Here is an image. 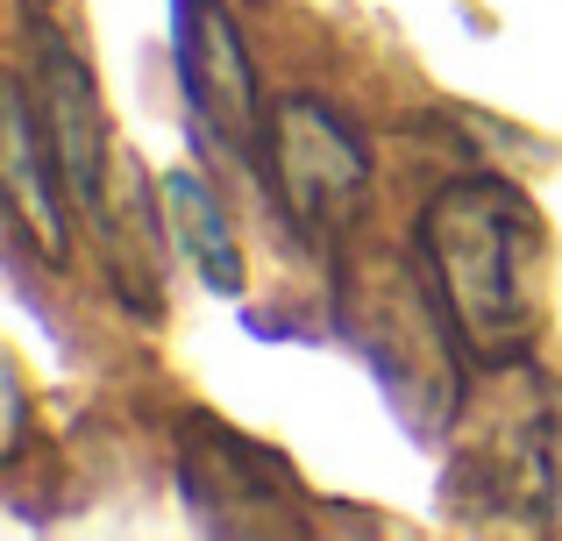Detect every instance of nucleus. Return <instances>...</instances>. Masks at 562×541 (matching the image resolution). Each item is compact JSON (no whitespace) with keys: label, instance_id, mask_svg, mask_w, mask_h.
I'll return each instance as SVG.
<instances>
[{"label":"nucleus","instance_id":"nucleus-4","mask_svg":"<svg viewBox=\"0 0 562 541\" xmlns=\"http://www.w3.org/2000/svg\"><path fill=\"white\" fill-rule=\"evenodd\" d=\"M257 171L292 236L321 257H342V243L357 236L363 207H371V143L357 136V122L314 93L271 100Z\"/></svg>","mask_w":562,"mask_h":541},{"label":"nucleus","instance_id":"nucleus-1","mask_svg":"<svg viewBox=\"0 0 562 541\" xmlns=\"http://www.w3.org/2000/svg\"><path fill=\"white\" fill-rule=\"evenodd\" d=\"M413 250H420L441 306L456 320V342L470 349L477 371L520 363L535 349L549 236H541L535 200L513 179H492V171L449 179L413 222Z\"/></svg>","mask_w":562,"mask_h":541},{"label":"nucleus","instance_id":"nucleus-7","mask_svg":"<svg viewBox=\"0 0 562 541\" xmlns=\"http://www.w3.org/2000/svg\"><path fill=\"white\" fill-rule=\"evenodd\" d=\"M8 200H14V236L43 257L50 271L71 264V185L50 157V136L36 122V100H29L22 71H8Z\"/></svg>","mask_w":562,"mask_h":541},{"label":"nucleus","instance_id":"nucleus-8","mask_svg":"<svg viewBox=\"0 0 562 541\" xmlns=\"http://www.w3.org/2000/svg\"><path fill=\"white\" fill-rule=\"evenodd\" d=\"M157 214H165L171 243L186 250V264L200 271L206 292H243V250H235V228H228V207L214 200V185L200 171H171L157 179Z\"/></svg>","mask_w":562,"mask_h":541},{"label":"nucleus","instance_id":"nucleus-5","mask_svg":"<svg viewBox=\"0 0 562 541\" xmlns=\"http://www.w3.org/2000/svg\"><path fill=\"white\" fill-rule=\"evenodd\" d=\"M179 485L200 528L214 534H300V485L292 471L271 457L263 442L221 428V420H186V449H179Z\"/></svg>","mask_w":562,"mask_h":541},{"label":"nucleus","instance_id":"nucleus-2","mask_svg":"<svg viewBox=\"0 0 562 541\" xmlns=\"http://www.w3.org/2000/svg\"><path fill=\"white\" fill-rule=\"evenodd\" d=\"M449 514L470 528H555L562 514V399L535 363H492V385L456 406Z\"/></svg>","mask_w":562,"mask_h":541},{"label":"nucleus","instance_id":"nucleus-6","mask_svg":"<svg viewBox=\"0 0 562 541\" xmlns=\"http://www.w3.org/2000/svg\"><path fill=\"white\" fill-rule=\"evenodd\" d=\"M179 86L186 108L221 150H235L243 165H257L263 143V93L257 65H249L243 22L228 14V0H179Z\"/></svg>","mask_w":562,"mask_h":541},{"label":"nucleus","instance_id":"nucleus-3","mask_svg":"<svg viewBox=\"0 0 562 541\" xmlns=\"http://www.w3.org/2000/svg\"><path fill=\"white\" fill-rule=\"evenodd\" d=\"M22 43H29V57H22L14 71H22L29 100H36V122H43V136H50V157H57V171H65V185H71V207H79V222L93 228L100 250H108L114 292H122L128 306H143V314H157L150 271L128 257L136 214L114 200V185L128 179V171H122L128 157H122V143H114V128H108V108H100L93 71H86V57L71 50L65 29L43 22L36 0H29V14H22Z\"/></svg>","mask_w":562,"mask_h":541}]
</instances>
